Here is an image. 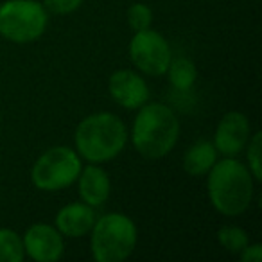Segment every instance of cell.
Listing matches in <instances>:
<instances>
[{
    "label": "cell",
    "mask_w": 262,
    "mask_h": 262,
    "mask_svg": "<svg viewBox=\"0 0 262 262\" xmlns=\"http://www.w3.org/2000/svg\"><path fill=\"white\" fill-rule=\"evenodd\" d=\"M180 122L169 106L153 102L142 104L133 124V146L144 158L157 160L176 146Z\"/></svg>",
    "instance_id": "cell-1"
},
{
    "label": "cell",
    "mask_w": 262,
    "mask_h": 262,
    "mask_svg": "<svg viewBox=\"0 0 262 262\" xmlns=\"http://www.w3.org/2000/svg\"><path fill=\"white\" fill-rule=\"evenodd\" d=\"M208 172V196L215 210L225 215L243 214L253 196V180L246 165L225 158L215 162Z\"/></svg>",
    "instance_id": "cell-2"
},
{
    "label": "cell",
    "mask_w": 262,
    "mask_h": 262,
    "mask_svg": "<svg viewBox=\"0 0 262 262\" xmlns=\"http://www.w3.org/2000/svg\"><path fill=\"white\" fill-rule=\"evenodd\" d=\"M127 131L113 113H95L79 122L76 129V147L83 158L94 164L108 162L124 149Z\"/></svg>",
    "instance_id": "cell-3"
},
{
    "label": "cell",
    "mask_w": 262,
    "mask_h": 262,
    "mask_svg": "<svg viewBox=\"0 0 262 262\" xmlns=\"http://www.w3.org/2000/svg\"><path fill=\"white\" fill-rule=\"evenodd\" d=\"M137 244V228L127 215H102L92 226V253L97 262H122Z\"/></svg>",
    "instance_id": "cell-4"
},
{
    "label": "cell",
    "mask_w": 262,
    "mask_h": 262,
    "mask_svg": "<svg viewBox=\"0 0 262 262\" xmlns=\"http://www.w3.org/2000/svg\"><path fill=\"white\" fill-rule=\"evenodd\" d=\"M45 8L34 0H8L0 6V34L16 43H27L43 34Z\"/></svg>",
    "instance_id": "cell-5"
},
{
    "label": "cell",
    "mask_w": 262,
    "mask_h": 262,
    "mask_svg": "<svg viewBox=\"0 0 262 262\" xmlns=\"http://www.w3.org/2000/svg\"><path fill=\"white\" fill-rule=\"evenodd\" d=\"M81 172V160L70 147H52L34 164L31 176L38 189L59 190L72 185Z\"/></svg>",
    "instance_id": "cell-6"
},
{
    "label": "cell",
    "mask_w": 262,
    "mask_h": 262,
    "mask_svg": "<svg viewBox=\"0 0 262 262\" xmlns=\"http://www.w3.org/2000/svg\"><path fill=\"white\" fill-rule=\"evenodd\" d=\"M129 58L139 70L149 76H162L167 72L172 52L167 40L157 31L144 29L137 31L129 41Z\"/></svg>",
    "instance_id": "cell-7"
},
{
    "label": "cell",
    "mask_w": 262,
    "mask_h": 262,
    "mask_svg": "<svg viewBox=\"0 0 262 262\" xmlns=\"http://www.w3.org/2000/svg\"><path fill=\"white\" fill-rule=\"evenodd\" d=\"M248 140H250V122L246 115L239 112L226 113L215 129V149L226 157H233L246 147Z\"/></svg>",
    "instance_id": "cell-8"
},
{
    "label": "cell",
    "mask_w": 262,
    "mask_h": 262,
    "mask_svg": "<svg viewBox=\"0 0 262 262\" xmlns=\"http://www.w3.org/2000/svg\"><path fill=\"white\" fill-rule=\"evenodd\" d=\"M24 250L38 262H54L63 255L61 233L49 225H34L24 235Z\"/></svg>",
    "instance_id": "cell-9"
},
{
    "label": "cell",
    "mask_w": 262,
    "mask_h": 262,
    "mask_svg": "<svg viewBox=\"0 0 262 262\" xmlns=\"http://www.w3.org/2000/svg\"><path fill=\"white\" fill-rule=\"evenodd\" d=\"M110 94L124 108H140L149 97L147 84L133 70H117L110 77Z\"/></svg>",
    "instance_id": "cell-10"
},
{
    "label": "cell",
    "mask_w": 262,
    "mask_h": 262,
    "mask_svg": "<svg viewBox=\"0 0 262 262\" xmlns=\"http://www.w3.org/2000/svg\"><path fill=\"white\" fill-rule=\"evenodd\" d=\"M95 214L86 203H70L63 207L56 215L58 232L67 237H83L92 230Z\"/></svg>",
    "instance_id": "cell-11"
},
{
    "label": "cell",
    "mask_w": 262,
    "mask_h": 262,
    "mask_svg": "<svg viewBox=\"0 0 262 262\" xmlns=\"http://www.w3.org/2000/svg\"><path fill=\"white\" fill-rule=\"evenodd\" d=\"M79 194L90 207H101L110 196V178L101 167L90 165L79 172Z\"/></svg>",
    "instance_id": "cell-12"
},
{
    "label": "cell",
    "mask_w": 262,
    "mask_h": 262,
    "mask_svg": "<svg viewBox=\"0 0 262 262\" xmlns=\"http://www.w3.org/2000/svg\"><path fill=\"white\" fill-rule=\"evenodd\" d=\"M217 162V149L212 142L201 140L194 144L183 157V169L190 176H203Z\"/></svg>",
    "instance_id": "cell-13"
},
{
    "label": "cell",
    "mask_w": 262,
    "mask_h": 262,
    "mask_svg": "<svg viewBox=\"0 0 262 262\" xmlns=\"http://www.w3.org/2000/svg\"><path fill=\"white\" fill-rule=\"evenodd\" d=\"M167 72H169V81H171V84L176 90H189L198 76L194 63L187 58L171 59Z\"/></svg>",
    "instance_id": "cell-14"
},
{
    "label": "cell",
    "mask_w": 262,
    "mask_h": 262,
    "mask_svg": "<svg viewBox=\"0 0 262 262\" xmlns=\"http://www.w3.org/2000/svg\"><path fill=\"white\" fill-rule=\"evenodd\" d=\"M26 257L24 241L9 228H0V262H22Z\"/></svg>",
    "instance_id": "cell-15"
},
{
    "label": "cell",
    "mask_w": 262,
    "mask_h": 262,
    "mask_svg": "<svg viewBox=\"0 0 262 262\" xmlns=\"http://www.w3.org/2000/svg\"><path fill=\"white\" fill-rule=\"evenodd\" d=\"M217 239L225 250L232 253H239L244 246L248 244V235L243 228L239 226H223L217 232Z\"/></svg>",
    "instance_id": "cell-16"
},
{
    "label": "cell",
    "mask_w": 262,
    "mask_h": 262,
    "mask_svg": "<svg viewBox=\"0 0 262 262\" xmlns=\"http://www.w3.org/2000/svg\"><path fill=\"white\" fill-rule=\"evenodd\" d=\"M153 22V13L147 6L144 4H133L127 9V24L133 31H144L149 29Z\"/></svg>",
    "instance_id": "cell-17"
},
{
    "label": "cell",
    "mask_w": 262,
    "mask_h": 262,
    "mask_svg": "<svg viewBox=\"0 0 262 262\" xmlns=\"http://www.w3.org/2000/svg\"><path fill=\"white\" fill-rule=\"evenodd\" d=\"M260 144H262V133H255L250 140H248V165H250V172L255 180H262V167H260Z\"/></svg>",
    "instance_id": "cell-18"
},
{
    "label": "cell",
    "mask_w": 262,
    "mask_h": 262,
    "mask_svg": "<svg viewBox=\"0 0 262 262\" xmlns=\"http://www.w3.org/2000/svg\"><path fill=\"white\" fill-rule=\"evenodd\" d=\"M83 0H45V8L56 15H67L76 11Z\"/></svg>",
    "instance_id": "cell-19"
},
{
    "label": "cell",
    "mask_w": 262,
    "mask_h": 262,
    "mask_svg": "<svg viewBox=\"0 0 262 262\" xmlns=\"http://www.w3.org/2000/svg\"><path fill=\"white\" fill-rule=\"evenodd\" d=\"M241 253V260L243 262H260L262 260V246L260 244H251V246H244Z\"/></svg>",
    "instance_id": "cell-20"
}]
</instances>
